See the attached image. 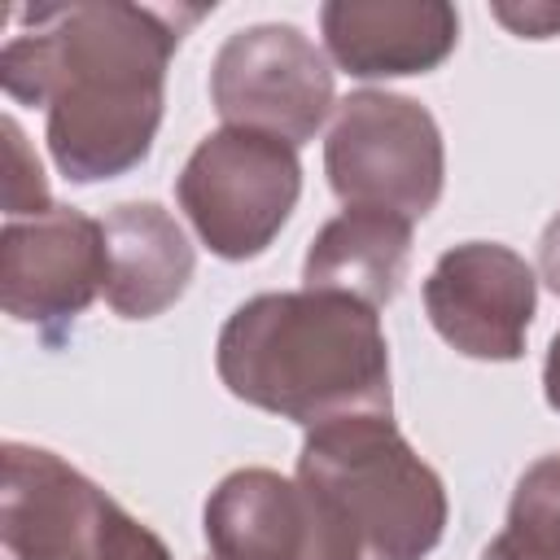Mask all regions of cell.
Listing matches in <instances>:
<instances>
[{
	"mask_svg": "<svg viewBox=\"0 0 560 560\" xmlns=\"http://www.w3.org/2000/svg\"><path fill=\"white\" fill-rule=\"evenodd\" d=\"M0 560H92L118 503L61 455L4 442Z\"/></svg>",
	"mask_w": 560,
	"mask_h": 560,
	"instance_id": "cell-9",
	"label": "cell"
},
{
	"mask_svg": "<svg viewBox=\"0 0 560 560\" xmlns=\"http://www.w3.org/2000/svg\"><path fill=\"white\" fill-rule=\"evenodd\" d=\"M175 197L210 254L245 262L289 223L302 197V162L280 136L219 127L188 153Z\"/></svg>",
	"mask_w": 560,
	"mask_h": 560,
	"instance_id": "cell-4",
	"label": "cell"
},
{
	"mask_svg": "<svg viewBox=\"0 0 560 560\" xmlns=\"http://www.w3.org/2000/svg\"><path fill=\"white\" fill-rule=\"evenodd\" d=\"M481 560H560V451L534 459L508 503L503 534Z\"/></svg>",
	"mask_w": 560,
	"mask_h": 560,
	"instance_id": "cell-14",
	"label": "cell"
},
{
	"mask_svg": "<svg viewBox=\"0 0 560 560\" xmlns=\"http://www.w3.org/2000/svg\"><path fill=\"white\" fill-rule=\"evenodd\" d=\"M424 311L438 337L464 359L512 363L525 354L538 311V276L499 241H464L433 262Z\"/></svg>",
	"mask_w": 560,
	"mask_h": 560,
	"instance_id": "cell-8",
	"label": "cell"
},
{
	"mask_svg": "<svg viewBox=\"0 0 560 560\" xmlns=\"http://www.w3.org/2000/svg\"><path fill=\"white\" fill-rule=\"evenodd\" d=\"M411 262V219L389 210L346 206L328 219L302 262V289L346 293L372 311L398 298Z\"/></svg>",
	"mask_w": 560,
	"mask_h": 560,
	"instance_id": "cell-13",
	"label": "cell"
},
{
	"mask_svg": "<svg viewBox=\"0 0 560 560\" xmlns=\"http://www.w3.org/2000/svg\"><path fill=\"white\" fill-rule=\"evenodd\" d=\"M105 228L74 206L9 219L0 232V306L48 346H61L66 328L105 293Z\"/></svg>",
	"mask_w": 560,
	"mask_h": 560,
	"instance_id": "cell-7",
	"label": "cell"
},
{
	"mask_svg": "<svg viewBox=\"0 0 560 560\" xmlns=\"http://www.w3.org/2000/svg\"><path fill=\"white\" fill-rule=\"evenodd\" d=\"M4 162H9V175H4V214L9 219H35V214H48L52 210V197H48V179H44V166L39 158L31 153L18 118H4Z\"/></svg>",
	"mask_w": 560,
	"mask_h": 560,
	"instance_id": "cell-15",
	"label": "cell"
},
{
	"mask_svg": "<svg viewBox=\"0 0 560 560\" xmlns=\"http://www.w3.org/2000/svg\"><path fill=\"white\" fill-rule=\"evenodd\" d=\"M232 398L302 429L346 416H394L381 315L346 293L293 289L241 302L214 341Z\"/></svg>",
	"mask_w": 560,
	"mask_h": 560,
	"instance_id": "cell-2",
	"label": "cell"
},
{
	"mask_svg": "<svg viewBox=\"0 0 560 560\" xmlns=\"http://www.w3.org/2000/svg\"><path fill=\"white\" fill-rule=\"evenodd\" d=\"M201 9L74 0L18 9L22 31L0 52V83L44 105L48 153L70 184L136 171L162 127L166 66Z\"/></svg>",
	"mask_w": 560,
	"mask_h": 560,
	"instance_id": "cell-1",
	"label": "cell"
},
{
	"mask_svg": "<svg viewBox=\"0 0 560 560\" xmlns=\"http://www.w3.org/2000/svg\"><path fill=\"white\" fill-rule=\"evenodd\" d=\"M214 560H341L311 490L276 468L228 472L201 512Z\"/></svg>",
	"mask_w": 560,
	"mask_h": 560,
	"instance_id": "cell-10",
	"label": "cell"
},
{
	"mask_svg": "<svg viewBox=\"0 0 560 560\" xmlns=\"http://www.w3.org/2000/svg\"><path fill=\"white\" fill-rule=\"evenodd\" d=\"M324 171L346 206L424 219L446 184L438 118L398 92H350L324 140Z\"/></svg>",
	"mask_w": 560,
	"mask_h": 560,
	"instance_id": "cell-5",
	"label": "cell"
},
{
	"mask_svg": "<svg viewBox=\"0 0 560 560\" xmlns=\"http://www.w3.org/2000/svg\"><path fill=\"white\" fill-rule=\"evenodd\" d=\"M293 477L311 490L341 560H424L442 542L446 486L394 416H346L306 429Z\"/></svg>",
	"mask_w": 560,
	"mask_h": 560,
	"instance_id": "cell-3",
	"label": "cell"
},
{
	"mask_svg": "<svg viewBox=\"0 0 560 560\" xmlns=\"http://www.w3.org/2000/svg\"><path fill=\"white\" fill-rule=\"evenodd\" d=\"M542 394H547V407L560 411V332L551 337L547 346V363H542Z\"/></svg>",
	"mask_w": 560,
	"mask_h": 560,
	"instance_id": "cell-19",
	"label": "cell"
},
{
	"mask_svg": "<svg viewBox=\"0 0 560 560\" xmlns=\"http://www.w3.org/2000/svg\"><path fill=\"white\" fill-rule=\"evenodd\" d=\"M490 13L521 39H551L560 35V4L525 0V4H490Z\"/></svg>",
	"mask_w": 560,
	"mask_h": 560,
	"instance_id": "cell-17",
	"label": "cell"
},
{
	"mask_svg": "<svg viewBox=\"0 0 560 560\" xmlns=\"http://www.w3.org/2000/svg\"><path fill=\"white\" fill-rule=\"evenodd\" d=\"M105 302L122 319H153L175 306L192 280L197 254L188 232L158 201H122L105 219Z\"/></svg>",
	"mask_w": 560,
	"mask_h": 560,
	"instance_id": "cell-12",
	"label": "cell"
},
{
	"mask_svg": "<svg viewBox=\"0 0 560 560\" xmlns=\"http://www.w3.org/2000/svg\"><path fill=\"white\" fill-rule=\"evenodd\" d=\"M538 276L560 298V214L542 228V241H538Z\"/></svg>",
	"mask_w": 560,
	"mask_h": 560,
	"instance_id": "cell-18",
	"label": "cell"
},
{
	"mask_svg": "<svg viewBox=\"0 0 560 560\" xmlns=\"http://www.w3.org/2000/svg\"><path fill=\"white\" fill-rule=\"evenodd\" d=\"M92 560H171V551L149 525H140L131 512L118 508L114 521H109V534H105V542Z\"/></svg>",
	"mask_w": 560,
	"mask_h": 560,
	"instance_id": "cell-16",
	"label": "cell"
},
{
	"mask_svg": "<svg viewBox=\"0 0 560 560\" xmlns=\"http://www.w3.org/2000/svg\"><path fill=\"white\" fill-rule=\"evenodd\" d=\"M210 560H214V556H210Z\"/></svg>",
	"mask_w": 560,
	"mask_h": 560,
	"instance_id": "cell-20",
	"label": "cell"
},
{
	"mask_svg": "<svg viewBox=\"0 0 560 560\" xmlns=\"http://www.w3.org/2000/svg\"><path fill=\"white\" fill-rule=\"evenodd\" d=\"M319 35L350 79H402L438 70L459 44V13L446 0H328Z\"/></svg>",
	"mask_w": 560,
	"mask_h": 560,
	"instance_id": "cell-11",
	"label": "cell"
},
{
	"mask_svg": "<svg viewBox=\"0 0 560 560\" xmlns=\"http://www.w3.org/2000/svg\"><path fill=\"white\" fill-rule=\"evenodd\" d=\"M210 101L228 127L267 131L298 149L332 114L328 52L289 22L232 31L210 66Z\"/></svg>",
	"mask_w": 560,
	"mask_h": 560,
	"instance_id": "cell-6",
	"label": "cell"
}]
</instances>
